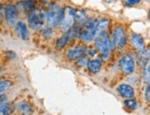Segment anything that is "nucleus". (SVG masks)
Returning <instances> with one entry per match:
<instances>
[{
    "instance_id": "obj_10",
    "label": "nucleus",
    "mask_w": 150,
    "mask_h": 115,
    "mask_svg": "<svg viewBox=\"0 0 150 115\" xmlns=\"http://www.w3.org/2000/svg\"><path fill=\"white\" fill-rule=\"evenodd\" d=\"M121 97L125 99H133L134 96V90L132 86L128 84H122L117 88Z\"/></svg>"
},
{
    "instance_id": "obj_11",
    "label": "nucleus",
    "mask_w": 150,
    "mask_h": 115,
    "mask_svg": "<svg viewBox=\"0 0 150 115\" xmlns=\"http://www.w3.org/2000/svg\"><path fill=\"white\" fill-rule=\"evenodd\" d=\"M131 42L134 47L137 51H142L145 49V41L143 37L137 33H132L131 35Z\"/></svg>"
},
{
    "instance_id": "obj_12",
    "label": "nucleus",
    "mask_w": 150,
    "mask_h": 115,
    "mask_svg": "<svg viewBox=\"0 0 150 115\" xmlns=\"http://www.w3.org/2000/svg\"><path fill=\"white\" fill-rule=\"evenodd\" d=\"M87 66H88V68L91 73L96 74L98 72H100L101 66H102V61L100 58H95V59L88 61Z\"/></svg>"
},
{
    "instance_id": "obj_2",
    "label": "nucleus",
    "mask_w": 150,
    "mask_h": 115,
    "mask_svg": "<svg viewBox=\"0 0 150 115\" xmlns=\"http://www.w3.org/2000/svg\"><path fill=\"white\" fill-rule=\"evenodd\" d=\"M64 17V9L60 8L59 6L54 4L50 6L49 8V11L47 13V17H46V20H47V24L50 27H56L58 26Z\"/></svg>"
},
{
    "instance_id": "obj_14",
    "label": "nucleus",
    "mask_w": 150,
    "mask_h": 115,
    "mask_svg": "<svg viewBox=\"0 0 150 115\" xmlns=\"http://www.w3.org/2000/svg\"><path fill=\"white\" fill-rule=\"evenodd\" d=\"M17 29L21 37L23 40H28L29 39V30L27 28V25H26L24 22L19 21L17 23Z\"/></svg>"
},
{
    "instance_id": "obj_29",
    "label": "nucleus",
    "mask_w": 150,
    "mask_h": 115,
    "mask_svg": "<svg viewBox=\"0 0 150 115\" xmlns=\"http://www.w3.org/2000/svg\"><path fill=\"white\" fill-rule=\"evenodd\" d=\"M1 17H2V7L0 5V18H1Z\"/></svg>"
},
{
    "instance_id": "obj_23",
    "label": "nucleus",
    "mask_w": 150,
    "mask_h": 115,
    "mask_svg": "<svg viewBox=\"0 0 150 115\" xmlns=\"http://www.w3.org/2000/svg\"><path fill=\"white\" fill-rule=\"evenodd\" d=\"M88 60L87 57H84L82 56L81 58L78 59V62H77V65L79 66H86V65H88Z\"/></svg>"
},
{
    "instance_id": "obj_26",
    "label": "nucleus",
    "mask_w": 150,
    "mask_h": 115,
    "mask_svg": "<svg viewBox=\"0 0 150 115\" xmlns=\"http://www.w3.org/2000/svg\"><path fill=\"white\" fill-rule=\"evenodd\" d=\"M6 96H5L3 94L0 95V106L4 103H6Z\"/></svg>"
},
{
    "instance_id": "obj_4",
    "label": "nucleus",
    "mask_w": 150,
    "mask_h": 115,
    "mask_svg": "<svg viewBox=\"0 0 150 115\" xmlns=\"http://www.w3.org/2000/svg\"><path fill=\"white\" fill-rule=\"evenodd\" d=\"M95 45L97 49L100 53H102V54H109L110 50L112 49V46L113 45V43L110 42L108 34L105 31H103V32L98 34L95 37Z\"/></svg>"
},
{
    "instance_id": "obj_7",
    "label": "nucleus",
    "mask_w": 150,
    "mask_h": 115,
    "mask_svg": "<svg viewBox=\"0 0 150 115\" xmlns=\"http://www.w3.org/2000/svg\"><path fill=\"white\" fill-rule=\"evenodd\" d=\"M113 46L119 50H122L127 43V37L125 29L122 27L116 28L113 32Z\"/></svg>"
},
{
    "instance_id": "obj_6",
    "label": "nucleus",
    "mask_w": 150,
    "mask_h": 115,
    "mask_svg": "<svg viewBox=\"0 0 150 115\" xmlns=\"http://www.w3.org/2000/svg\"><path fill=\"white\" fill-rule=\"evenodd\" d=\"M120 67L122 73H125V75L133 74L135 69V63L133 55L130 54H123L120 60Z\"/></svg>"
},
{
    "instance_id": "obj_22",
    "label": "nucleus",
    "mask_w": 150,
    "mask_h": 115,
    "mask_svg": "<svg viewBox=\"0 0 150 115\" xmlns=\"http://www.w3.org/2000/svg\"><path fill=\"white\" fill-rule=\"evenodd\" d=\"M10 111V107L8 103H4L0 106V115H8Z\"/></svg>"
},
{
    "instance_id": "obj_28",
    "label": "nucleus",
    "mask_w": 150,
    "mask_h": 115,
    "mask_svg": "<svg viewBox=\"0 0 150 115\" xmlns=\"http://www.w3.org/2000/svg\"><path fill=\"white\" fill-rule=\"evenodd\" d=\"M95 54H96V51H92V50L88 51V55L93 56V55H95Z\"/></svg>"
},
{
    "instance_id": "obj_1",
    "label": "nucleus",
    "mask_w": 150,
    "mask_h": 115,
    "mask_svg": "<svg viewBox=\"0 0 150 115\" xmlns=\"http://www.w3.org/2000/svg\"><path fill=\"white\" fill-rule=\"evenodd\" d=\"M96 20L94 18H88L83 22L82 27L79 29L80 40L84 42H89L96 37Z\"/></svg>"
},
{
    "instance_id": "obj_16",
    "label": "nucleus",
    "mask_w": 150,
    "mask_h": 115,
    "mask_svg": "<svg viewBox=\"0 0 150 115\" xmlns=\"http://www.w3.org/2000/svg\"><path fill=\"white\" fill-rule=\"evenodd\" d=\"M143 79L146 84H150V62L146 63L143 66Z\"/></svg>"
},
{
    "instance_id": "obj_25",
    "label": "nucleus",
    "mask_w": 150,
    "mask_h": 115,
    "mask_svg": "<svg viewBox=\"0 0 150 115\" xmlns=\"http://www.w3.org/2000/svg\"><path fill=\"white\" fill-rule=\"evenodd\" d=\"M145 96H146V99L150 102V85H148L146 88V92H145Z\"/></svg>"
},
{
    "instance_id": "obj_17",
    "label": "nucleus",
    "mask_w": 150,
    "mask_h": 115,
    "mask_svg": "<svg viewBox=\"0 0 150 115\" xmlns=\"http://www.w3.org/2000/svg\"><path fill=\"white\" fill-rule=\"evenodd\" d=\"M68 41H69V39H68L67 34H64L60 38H58V39H57L56 46L59 49H62V48H64V46L67 45V43L68 42Z\"/></svg>"
},
{
    "instance_id": "obj_31",
    "label": "nucleus",
    "mask_w": 150,
    "mask_h": 115,
    "mask_svg": "<svg viewBox=\"0 0 150 115\" xmlns=\"http://www.w3.org/2000/svg\"><path fill=\"white\" fill-rule=\"evenodd\" d=\"M149 17H150V10H149Z\"/></svg>"
},
{
    "instance_id": "obj_3",
    "label": "nucleus",
    "mask_w": 150,
    "mask_h": 115,
    "mask_svg": "<svg viewBox=\"0 0 150 115\" xmlns=\"http://www.w3.org/2000/svg\"><path fill=\"white\" fill-rule=\"evenodd\" d=\"M47 17V15L45 14L44 11H40V10H32L28 18L29 25L31 30H40L44 22L45 18Z\"/></svg>"
},
{
    "instance_id": "obj_8",
    "label": "nucleus",
    "mask_w": 150,
    "mask_h": 115,
    "mask_svg": "<svg viewBox=\"0 0 150 115\" xmlns=\"http://www.w3.org/2000/svg\"><path fill=\"white\" fill-rule=\"evenodd\" d=\"M5 17L8 25H14L16 23L18 18V11L15 6L13 5L6 6L5 8Z\"/></svg>"
},
{
    "instance_id": "obj_20",
    "label": "nucleus",
    "mask_w": 150,
    "mask_h": 115,
    "mask_svg": "<svg viewBox=\"0 0 150 115\" xmlns=\"http://www.w3.org/2000/svg\"><path fill=\"white\" fill-rule=\"evenodd\" d=\"M10 86H11V83L8 80H5V81L0 82V95L4 94L10 87Z\"/></svg>"
},
{
    "instance_id": "obj_21",
    "label": "nucleus",
    "mask_w": 150,
    "mask_h": 115,
    "mask_svg": "<svg viewBox=\"0 0 150 115\" xmlns=\"http://www.w3.org/2000/svg\"><path fill=\"white\" fill-rule=\"evenodd\" d=\"M33 6H34V0H25L22 3V7L26 11L30 10Z\"/></svg>"
},
{
    "instance_id": "obj_9",
    "label": "nucleus",
    "mask_w": 150,
    "mask_h": 115,
    "mask_svg": "<svg viewBox=\"0 0 150 115\" xmlns=\"http://www.w3.org/2000/svg\"><path fill=\"white\" fill-rule=\"evenodd\" d=\"M85 52H86V47L85 46H78L70 48L67 51V58L70 61H76L84 55Z\"/></svg>"
},
{
    "instance_id": "obj_5",
    "label": "nucleus",
    "mask_w": 150,
    "mask_h": 115,
    "mask_svg": "<svg viewBox=\"0 0 150 115\" xmlns=\"http://www.w3.org/2000/svg\"><path fill=\"white\" fill-rule=\"evenodd\" d=\"M75 12L76 10L71 7H67L64 9V17L60 23L61 30L64 32H67L73 27L75 22Z\"/></svg>"
},
{
    "instance_id": "obj_15",
    "label": "nucleus",
    "mask_w": 150,
    "mask_h": 115,
    "mask_svg": "<svg viewBox=\"0 0 150 115\" xmlns=\"http://www.w3.org/2000/svg\"><path fill=\"white\" fill-rule=\"evenodd\" d=\"M18 111L21 112L22 115H31L33 112L31 106L27 103V102H21L18 104Z\"/></svg>"
},
{
    "instance_id": "obj_13",
    "label": "nucleus",
    "mask_w": 150,
    "mask_h": 115,
    "mask_svg": "<svg viewBox=\"0 0 150 115\" xmlns=\"http://www.w3.org/2000/svg\"><path fill=\"white\" fill-rule=\"evenodd\" d=\"M110 25V20L107 18H101L96 24V36L98 34H100L103 31H105L106 29H108Z\"/></svg>"
},
{
    "instance_id": "obj_19",
    "label": "nucleus",
    "mask_w": 150,
    "mask_h": 115,
    "mask_svg": "<svg viewBox=\"0 0 150 115\" xmlns=\"http://www.w3.org/2000/svg\"><path fill=\"white\" fill-rule=\"evenodd\" d=\"M125 106L128 108L129 110L134 111L136 108H137V101L133 99H127L125 100Z\"/></svg>"
},
{
    "instance_id": "obj_30",
    "label": "nucleus",
    "mask_w": 150,
    "mask_h": 115,
    "mask_svg": "<svg viewBox=\"0 0 150 115\" xmlns=\"http://www.w3.org/2000/svg\"><path fill=\"white\" fill-rule=\"evenodd\" d=\"M0 73H1V67H0Z\"/></svg>"
},
{
    "instance_id": "obj_18",
    "label": "nucleus",
    "mask_w": 150,
    "mask_h": 115,
    "mask_svg": "<svg viewBox=\"0 0 150 115\" xmlns=\"http://www.w3.org/2000/svg\"><path fill=\"white\" fill-rule=\"evenodd\" d=\"M86 18H87V14L84 10L79 9V10H76L75 12V20H76L77 21L84 22L85 20H86Z\"/></svg>"
},
{
    "instance_id": "obj_24",
    "label": "nucleus",
    "mask_w": 150,
    "mask_h": 115,
    "mask_svg": "<svg viewBox=\"0 0 150 115\" xmlns=\"http://www.w3.org/2000/svg\"><path fill=\"white\" fill-rule=\"evenodd\" d=\"M42 35L46 38H50L52 35H53V31H52V30L50 28H45L42 30Z\"/></svg>"
},
{
    "instance_id": "obj_27",
    "label": "nucleus",
    "mask_w": 150,
    "mask_h": 115,
    "mask_svg": "<svg viewBox=\"0 0 150 115\" xmlns=\"http://www.w3.org/2000/svg\"><path fill=\"white\" fill-rule=\"evenodd\" d=\"M127 1L130 4H137V3H140L141 2V0H127Z\"/></svg>"
}]
</instances>
